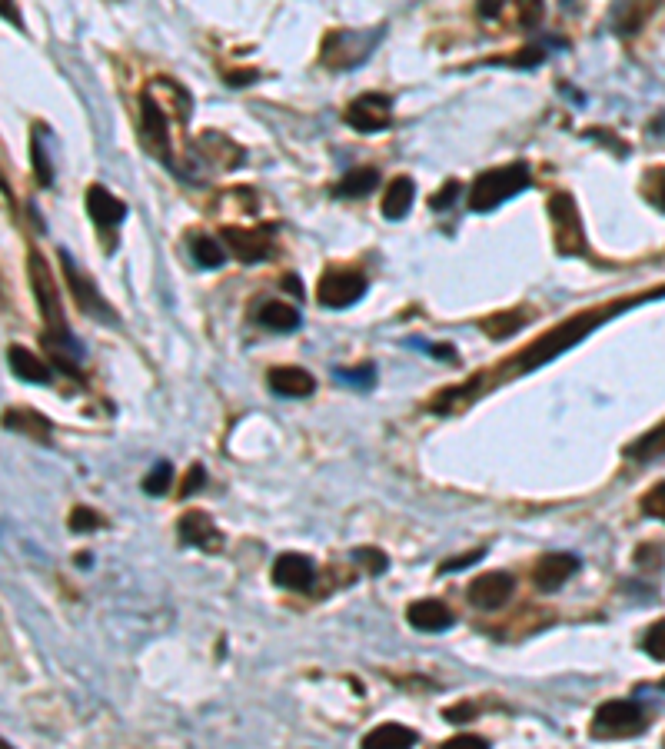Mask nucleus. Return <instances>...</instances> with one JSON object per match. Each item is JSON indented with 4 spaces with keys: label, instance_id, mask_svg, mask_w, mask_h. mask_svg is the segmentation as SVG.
Listing matches in <instances>:
<instances>
[{
    "label": "nucleus",
    "instance_id": "39448f33",
    "mask_svg": "<svg viewBox=\"0 0 665 749\" xmlns=\"http://www.w3.org/2000/svg\"><path fill=\"white\" fill-rule=\"evenodd\" d=\"M366 293V277L353 267H330L316 283V300L330 310H346L356 300H363Z\"/></svg>",
    "mask_w": 665,
    "mask_h": 749
},
{
    "label": "nucleus",
    "instance_id": "5701e85b",
    "mask_svg": "<svg viewBox=\"0 0 665 749\" xmlns=\"http://www.w3.org/2000/svg\"><path fill=\"white\" fill-rule=\"evenodd\" d=\"M626 457L632 460H656V457H665V423H659L656 430L642 433V437L636 443H629L626 447Z\"/></svg>",
    "mask_w": 665,
    "mask_h": 749
},
{
    "label": "nucleus",
    "instance_id": "dca6fc26",
    "mask_svg": "<svg viewBox=\"0 0 665 749\" xmlns=\"http://www.w3.org/2000/svg\"><path fill=\"white\" fill-rule=\"evenodd\" d=\"M270 390L280 393V397H290V400H300V397H310L316 390V380L310 370L303 367H273L270 370Z\"/></svg>",
    "mask_w": 665,
    "mask_h": 749
},
{
    "label": "nucleus",
    "instance_id": "37998d69",
    "mask_svg": "<svg viewBox=\"0 0 665 749\" xmlns=\"http://www.w3.org/2000/svg\"><path fill=\"white\" fill-rule=\"evenodd\" d=\"M4 749H14V746H10V743H4Z\"/></svg>",
    "mask_w": 665,
    "mask_h": 749
},
{
    "label": "nucleus",
    "instance_id": "4468645a",
    "mask_svg": "<svg viewBox=\"0 0 665 749\" xmlns=\"http://www.w3.org/2000/svg\"><path fill=\"white\" fill-rule=\"evenodd\" d=\"M140 110H143V144H147L157 157L170 160V154H167V117H163L160 104L147 94V90H143V97H140Z\"/></svg>",
    "mask_w": 665,
    "mask_h": 749
},
{
    "label": "nucleus",
    "instance_id": "c756f323",
    "mask_svg": "<svg viewBox=\"0 0 665 749\" xmlns=\"http://www.w3.org/2000/svg\"><path fill=\"white\" fill-rule=\"evenodd\" d=\"M642 510H646V516H656V520L665 523V480L656 483V487L642 497Z\"/></svg>",
    "mask_w": 665,
    "mask_h": 749
},
{
    "label": "nucleus",
    "instance_id": "6e6552de",
    "mask_svg": "<svg viewBox=\"0 0 665 749\" xmlns=\"http://www.w3.org/2000/svg\"><path fill=\"white\" fill-rule=\"evenodd\" d=\"M316 580V566L310 556L303 553H283L273 560V583L283 586V590H293V593H303L310 590Z\"/></svg>",
    "mask_w": 665,
    "mask_h": 749
},
{
    "label": "nucleus",
    "instance_id": "f257e3e1",
    "mask_svg": "<svg viewBox=\"0 0 665 749\" xmlns=\"http://www.w3.org/2000/svg\"><path fill=\"white\" fill-rule=\"evenodd\" d=\"M619 307H609V310H589V313H579V317H572V320H566V323H559L556 330H549V333H542V337L536 340V343H529V347L523 350V357H516V363L513 367L516 370H539L542 363H549V360H556L562 350H572L576 343L586 337V333H592L599 327L602 320L606 317H612Z\"/></svg>",
    "mask_w": 665,
    "mask_h": 749
},
{
    "label": "nucleus",
    "instance_id": "4c0bfd02",
    "mask_svg": "<svg viewBox=\"0 0 665 749\" xmlns=\"http://www.w3.org/2000/svg\"><path fill=\"white\" fill-rule=\"evenodd\" d=\"M483 553H486V550H473V553H469V556H456V560L443 563V573H456V570H466V566H473L476 560H483Z\"/></svg>",
    "mask_w": 665,
    "mask_h": 749
},
{
    "label": "nucleus",
    "instance_id": "f8f14e48",
    "mask_svg": "<svg viewBox=\"0 0 665 749\" xmlns=\"http://www.w3.org/2000/svg\"><path fill=\"white\" fill-rule=\"evenodd\" d=\"M576 570H579V560L572 553H549V556H542V560L536 563L532 580H536V586L542 593H556Z\"/></svg>",
    "mask_w": 665,
    "mask_h": 749
},
{
    "label": "nucleus",
    "instance_id": "b1692460",
    "mask_svg": "<svg viewBox=\"0 0 665 749\" xmlns=\"http://www.w3.org/2000/svg\"><path fill=\"white\" fill-rule=\"evenodd\" d=\"M4 423H7V427L20 430V433H30V437H37V440H47V420L37 417V413H27V410L7 413Z\"/></svg>",
    "mask_w": 665,
    "mask_h": 749
},
{
    "label": "nucleus",
    "instance_id": "412c9836",
    "mask_svg": "<svg viewBox=\"0 0 665 749\" xmlns=\"http://www.w3.org/2000/svg\"><path fill=\"white\" fill-rule=\"evenodd\" d=\"M380 187V170L376 167H353L346 170L343 180L336 184V197H366Z\"/></svg>",
    "mask_w": 665,
    "mask_h": 749
},
{
    "label": "nucleus",
    "instance_id": "0eeeda50",
    "mask_svg": "<svg viewBox=\"0 0 665 749\" xmlns=\"http://www.w3.org/2000/svg\"><path fill=\"white\" fill-rule=\"evenodd\" d=\"M513 590H516V580H513V576L493 570V573L476 576V580L469 583V603L479 606V610H489V613H493V610H499V606L509 603V596H513Z\"/></svg>",
    "mask_w": 665,
    "mask_h": 749
},
{
    "label": "nucleus",
    "instance_id": "bb28decb",
    "mask_svg": "<svg viewBox=\"0 0 665 749\" xmlns=\"http://www.w3.org/2000/svg\"><path fill=\"white\" fill-rule=\"evenodd\" d=\"M170 483H173V467H170L167 460H160L157 467H153L150 477L143 480V490H147L150 497H160V493L170 490Z\"/></svg>",
    "mask_w": 665,
    "mask_h": 749
},
{
    "label": "nucleus",
    "instance_id": "f03ea898",
    "mask_svg": "<svg viewBox=\"0 0 665 749\" xmlns=\"http://www.w3.org/2000/svg\"><path fill=\"white\" fill-rule=\"evenodd\" d=\"M526 187H529V164H523V160L486 170V174H479L473 180V187H469V210H473V214H489V210H496L499 204H506L509 197L523 194Z\"/></svg>",
    "mask_w": 665,
    "mask_h": 749
},
{
    "label": "nucleus",
    "instance_id": "2f4dec72",
    "mask_svg": "<svg viewBox=\"0 0 665 749\" xmlns=\"http://www.w3.org/2000/svg\"><path fill=\"white\" fill-rule=\"evenodd\" d=\"M646 197L665 214V167L656 170V174H649V180H646Z\"/></svg>",
    "mask_w": 665,
    "mask_h": 749
},
{
    "label": "nucleus",
    "instance_id": "423d86ee",
    "mask_svg": "<svg viewBox=\"0 0 665 749\" xmlns=\"http://www.w3.org/2000/svg\"><path fill=\"white\" fill-rule=\"evenodd\" d=\"M390 110H393L390 97H383V94H363V97H356L350 107H346L343 120L353 130H360V134H376V130L390 127V120H393Z\"/></svg>",
    "mask_w": 665,
    "mask_h": 749
},
{
    "label": "nucleus",
    "instance_id": "a19ab883",
    "mask_svg": "<svg viewBox=\"0 0 665 749\" xmlns=\"http://www.w3.org/2000/svg\"><path fill=\"white\" fill-rule=\"evenodd\" d=\"M476 710H473V706H453V710H446V720H459V716H473Z\"/></svg>",
    "mask_w": 665,
    "mask_h": 749
},
{
    "label": "nucleus",
    "instance_id": "aec40b11",
    "mask_svg": "<svg viewBox=\"0 0 665 749\" xmlns=\"http://www.w3.org/2000/svg\"><path fill=\"white\" fill-rule=\"evenodd\" d=\"M7 360H10V370H14V377L27 380V383H50V367L37 357V353H30L27 347H20V343H14V347H10Z\"/></svg>",
    "mask_w": 665,
    "mask_h": 749
},
{
    "label": "nucleus",
    "instance_id": "72a5a7b5",
    "mask_svg": "<svg viewBox=\"0 0 665 749\" xmlns=\"http://www.w3.org/2000/svg\"><path fill=\"white\" fill-rule=\"evenodd\" d=\"M34 174H37L40 184H50V180H54V174H50V164H47V154L40 150V130L34 134Z\"/></svg>",
    "mask_w": 665,
    "mask_h": 749
},
{
    "label": "nucleus",
    "instance_id": "f3484780",
    "mask_svg": "<svg viewBox=\"0 0 665 749\" xmlns=\"http://www.w3.org/2000/svg\"><path fill=\"white\" fill-rule=\"evenodd\" d=\"M419 743L416 730H409L403 723H383L363 736L360 749H413Z\"/></svg>",
    "mask_w": 665,
    "mask_h": 749
},
{
    "label": "nucleus",
    "instance_id": "9d476101",
    "mask_svg": "<svg viewBox=\"0 0 665 749\" xmlns=\"http://www.w3.org/2000/svg\"><path fill=\"white\" fill-rule=\"evenodd\" d=\"M223 240L233 250V257L243 263H260L273 253L270 237L260 234V230H243V227H223Z\"/></svg>",
    "mask_w": 665,
    "mask_h": 749
},
{
    "label": "nucleus",
    "instance_id": "4be33fe9",
    "mask_svg": "<svg viewBox=\"0 0 665 749\" xmlns=\"http://www.w3.org/2000/svg\"><path fill=\"white\" fill-rule=\"evenodd\" d=\"M257 320H260V327H266V330L290 333V330L300 327V310L286 307V303H280V300H266L263 307L257 310Z\"/></svg>",
    "mask_w": 665,
    "mask_h": 749
},
{
    "label": "nucleus",
    "instance_id": "c9c22d12",
    "mask_svg": "<svg viewBox=\"0 0 665 749\" xmlns=\"http://www.w3.org/2000/svg\"><path fill=\"white\" fill-rule=\"evenodd\" d=\"M203 480H207V470H203L200 463H193L190 473H187V480H183V487H180V497H190V493H197L203 487Z\"/></svg>",
    "mask_w": 665,
    "mask_h": 749
},
{
    "label": "nucleus",
    "instance_id": "2eb2a0df",
    "mask_svg": "<svg viewBox=\"0 0 665 749\" xmlns=\"http://www.w3.org/2000/svg\"><path fill=\"white\" fill-rule=\"evenodd\" d=\"M87 214L94 217L97 227H117L120 220L127 217V204L124 200H117L107 187L90 184L87 187Z\"/></svg>",
    "mask_w": 665,
    "mask_h": 749
},
{
    "label": "nucleus",
    "instance_id": "c03bdc74",
    "mask_svg": "<svg viewBox=\"0 0 665 749\" xmlns=\"http://www.w3.org/2000/svg\"><path fill=\"white\" fill-rule=\"evenodd\" d=\"M662 690H665V680H662Z\"/></svg>",
    "mask_w": 665,
    "mask_h": 749
},
{
    "label": "nucleus",
    "instance_id": "a878e982",
    "mask_svg": "<svg viewBox=\"0 0 665 749\" xmlns=\"http://www.w3.org/2000/svg\"><path fill=\"white\" fill-rule=\"evenodd\" d=\"M519 327H523V313H499V317H489L483 323V330L496 340L509 337V333H516Z\"/></svg>",
    "mask_w": 665,
    "mask_h": 749
},
{
    "label": "nucleus",
    "instance_id": "e433bc0d",
    "mask_svg": "<svg viewBox=\"0 0 665 749\" xmlns=\"http://www.w3.org/2000/svg\"><path fill=\"white\" fill-rule=\"evenodd\" d=\"M456 197H459V184H456V180H449V184L443 187V194H436L433 200H429V207H433V210H446Z\"/></svg>",
    "mask_w": 665,
    "mask_h": 749
},
{
    "label": "nucleus",
    "instance_id": "6ab92c4d",
    "mask_svg": "<svg viewBox=\"0 0 665 749\" xmlns=\"http://www.w3.org/2000/svg\"><path fill=\"white\" fill-rule=\"evenodd\" d=\"M416 200V184L413 177H393L386 184V197H383V217L386 220H403L409 214Z\"/></svg>",
    "mask_w": 665,
    "mask_h": 749
},
{
    "label": "nucleus",
    "instance_id": "a211bd4d",
    "mask_svg": "<svg viewBox=\"0 0 665 749\" xmlns=\"http://www.w3.org/2000/svg\"><path fill=\"white\" fill-rule=\"evenodd\" d=\"M60 263H64V273H67V280H70V290H74V300H77V307L84 310V313H97V317H107L110 320V310H107V303L100 300V293L90 287V283L80 277L77 273V267L70 263V257L67 253H60Z\"/></svg>",
    "mask_w": 665,
    "mask_h": 749
},
{
    "label": "nucleus",
    "instance_id": "20e7f679",
    "mask_svg": "<svg viewBox=\"0 0 665 749\" xmlns=\"http://www.w3.org/2000/svg\"><path fill=\"white\" fill-rule=\"evenodd\" d=\"M646 730V713L636 700H609L592 716V736L612 740V736H639Z\"/></svg>",
    "mask_w": 665,
    "mask_h": 749
},
{
    "label": "nucleus",
    "instance_id": "58836bf2",
    "mask_svg": "<svg viewBox=\"0 0 665 749\" xmlns=\"http://www.w3.org/2000/svg\"><path fill=\"white\" fill-rule=\"evenodd\" d=\"M542 57H546L542 50L529 47V50H523V54H513V60H509V64H513V67H536Z\"/></svg>",
    "mask_w": 665,
    "mask_h": 749
},
{
    "label": "nucleus",
    "instance_id": "7c9ffc66",
    "mask_svg": "<svg viewBox=\"0 0 665 749\" xmlns=\"http://www.w3.org/2000/svg\"><path fill=\"white\" fill-rule=\"evenodd\" d=\"M646 653L652 660H665V620L652 623V630L646 633Z\"/></svg>",
    "mask_w": 665,
    "mask_h": 749
},
{
    "label": "nucleus",
    "instance_id": "473e14b6",
    "mask_svg": "<svg viewBox=\"0 0 665 749\" xmlns=\"http://www.w3.org/2000/svg\"><path fill=\"white\" fill-rule=\"evenodd\" d=\"M97 526H100V516L94 510H87V506H77V510L70 513V530H74V533L97 530Z\"/></svg>",
    "mask_w": 665,
    "mask_h": 749
},
{
    "label": "nucleus",
    "instance_id": "1a4fd4ad",
    "mask_svg": "<svg viewBox=\"0 0 665 749\" xmlns=\"http://www.w3.org/2000/svg\"><path fill=\"white\" fill-rule=\"evenodd\" d=\"M177 533H180L183 543L197 546V550H220V543H223L217 523H213L210 516L200 513V510H187V513H183L180 523H177Z\"/></svg>",
    "mask_w": 665,
    "mask_h": 749
},
{
    "label": "nucleus",
    "instance_id": "393cba45",
    "mask_svg": "<svg viewBox=\"0 0 665 749\" xmlns=\"http://www.w3.org/2000/svg\"><path fill=\"white\" fill-rule=\"evenodd\" d=\"M193 257H197L200 267H220L223 260H227V253H223V247L217 244V240L210 237H193Z\"/></svg>",
    "mask_w": 665,
    "mask_h": 749
},
{
    "label": "nucleus",
    "instance_id": "79ce46f5",
    "mask_svg": "<svg viewBox=\"0 0 665 749\" xmlns=\"http://www.w3.org/2000/svg\"><path fill=\"white\" fill-rule=\"evenodd\" d=\"M479 10H483L486 17H496V14H499V4H483V7H479Z\"/></svg>",
    "mask_w": 665,
    "mask_h": 749
},
{
    "label": "nucleus",
    "instance_id": "f704fd0d",
    "mask_svg": "<svg viewBox=\"0 0 665 749\" xmlns=\"http://www.w3.org/2000/svg\"><path fill=\"white\" fill-rule=\"evenodd\" d=\"M443 749H489V743L476 733H459L453 740H446Z\"/></svg>",
    "mask_w": 665,
    "mask_h": 749
},
{
    "label": "nucleus",
    "instance_id": "cd10ccee",
    "mask_svg": "<svg viewBox=\"0 0 665 749\" xmlns=\"http://www.w3.org/2000/svg\"><path fill=\"white\" fill-rule=\"evenodd\" d=\"M353 556H356V560H360L373 576L386 573V566H390V556H386L383 550H376V546H360V550H356Z\"/></svg>",
    "mask_w": 665,
    "mask_h": 749
},
{
    "label": "nucleus",
    "instance_id": "7ed1b4c3",
    "mask_svg": "<svg viewBox=\"0 0 665 749\" xmlns=\"http://www.w3.org/2000/svg\"><path fill=\"white\" fill-rule=\"evenodd\" d=\"M549 220H552V240L562 257H579L586 253V234H582V220L576 210V200L566 190H556L549 197Z\"/></svg>",
    "mask_w": 665,
    "mask_h": 749
},
{
    "label": "nucleus",
    "instance_id": "c85d7f7f",
    "mask_svg": "<svg viewBox=\"0 0 665 749\" xmlns=\"http://www.w3.org/2000/svg\"><path fill=\"white\" fill-rule=\"evenodd\" d=\"M336 380L350 383V387H373L376 367H373V363H366V367H360V370H336Z\"/></svg>",
    "mask_w": 665,
    "mask_h": 749
},
{
    "label": "nucleus",
    "instance_id": "9b49d317",
    "mask_svg": "<svg viewBox=\"0 0 665 749\" xmlns=\"http://www.w3.org/2000/svg\"><path fill=\"white\" fill-rule=\"evenodd\" d=\"M366 50L370 47L360 44V34H356V30H336V34L326 37L323 60L330 67H353V64H363Z\"/></svg>",
    "mask_w": 665,
    "mask_h": 749
},
{
    "label": "nucleus",
    "instance_id": "ea45409f",
    "mask_svg": "<svg viewBox=\"0 0 665 749\" xmlns=\"http://www.w3.org/2000/svg\"><path fill=\"white\" fill-rule=\"evenodd\" d=\"M227 80H230L233 87H247V84H253V80H257V70H230Z\"/></svg>",
    "mask_w": 665,
    "mask_h": 749
},
{
    "label": "nucleus",
    "instance_id": "ddd939ff",
    "mask_svg": "<svg viewBox=\"0 0 665 749\" xmlns=\"http://www.w3.org/2000/svg\"><path fill=\"white\" fill-rule=\"evenodd\" d=\"M406 620L419 633H446L453 626V610L439 600H416L409 603Z\"/></svg>",
    "mask_w": 665,
    "mask_h": 749
}]
</instances>
